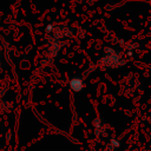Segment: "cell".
I'll use <instances>...</instances> for the list:
<instances>
[{"instance_id": "6da1fadb", "label": "cell", "mask_w": 151, "mask_h": 151, "mask_svg": "<svg viewBox=\"0 0 151 151\" xmlns=\"http://www.w3.org/2000/svg\"><path fill=\"white\" fill-rule=\"evenodd\" d=\"M70 85H71L72 90L76 91V92H79V91H81V88H83V81H81L80 79H78V78L72 79L71 83H70Z\"/></svg>"}, {"instance_id": "7a4b0ae2", "label": "cell", "mask_w": 151, "mask_h": 151, "mask_svg": "<svg viewBox=\"0 0 151 151\" xmlns=\"http://www.w3.org/2000/svg\"><path fill=\"white\" fill-rule=\"evenodd\" d=\"M119 145H120V143L117 139H111V142H110L111 149H117V147H119Z\"/></svg>"}]
</instances>
